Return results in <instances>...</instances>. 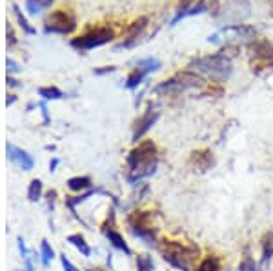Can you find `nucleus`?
I'll return each mask as SVG.
<instances>
[{
    "mask_svg": "<svg viewBox=\"0 0 273 271\" xmlns=\"http://www.w3.org/2000/svg\"><path fill=\"white\" fill-rule=\"evenodd\" d=\"M126 164H128V180L131 184H137L139 180L151 177L159 166L157 146L153 144V140L140 142L135 149H131Z\"/></svg>",
    "mask_w": 273,
    "mask_h": 271,
    "instance_id": "1",
    "label": "nucleus"
},
{
    "mask_svg": "<svg viewBox=\"0 0 273 271\" xmlns=\"http://www.w3.org/2000/svg\"><path fill=\"white\" fill-rule=\"evenodd\" d=\"M159 251H161L166 262L179 271H193V266L197 264L199 257H201V249L193 242H182V240L171 239L161 240Z\"/></svg>",
    "mask_w": 273,
    "mask_h": 271,
    "instance_id": "2",
    "label": "nucleus"
},
{
    "mask_svg": "<svg viewBox=\"0 0 273 271\" xmlns=\"http://www.w3.org/2000/svg\"><path fill=\"white\" fill-rule=\"evenodd\" d=\"M188 69L202 73V75L210 76L215 82H226L233 73L231 60H229V57H226V53H215L193 58L191 62L188 64Z\"/></svg>",
    "mask_w": 273,
    "mask_h": 271,
    "instance_id": "3",
    "label": "nucleus"
},
{
    "mask_svg": "<svg viewBox=\"0 0 273 271\" xmlns=\"http://www.w3.org/2000/svg\"><path fill=\"white\" fill-rule=\"evenodd\" d=\"M204 86V80L201 75H197L195 71H189V69H184V71L177 73L171 79L162 80L161 84L155 86V93L157 95H179L188 91V89H199Z\"/></svg>",
    "mask_w": 273,
    "mask_h": 271,
    "instance_id": "4",
    "label": "nucleus"
},
{
    "mask_svg": "<svg viewBox=\"0 0 273 271\" xmlns=\"http://www.w3.org/2000/svg\"><path fill=\"white\" fill-rule=\"evenodd\" d=\"M130 229L133 237L142 240L144 244H148L149 248H159L157 240V227L153 224V213L151 211H135L128 218Z\"/></svg>",
    "mask_w": 273,
    "mask_h": 271,
    "instance_id": "5",
    "label": "nucleus"
},
{
    "mask_svg": "<svg viewBox=\"0 0 273 271\" xmlns=\"http://www.w3.org/2000/svg\"><path fill=\"white\" fill-rule=\"evenodd\" d=\"M115 38V31L109 29V27H93L90 31L82 33L81 36L71 40V46L79 51H90V49L100 48L104 44H109L111 40Z\"/></svg>",
    "mask_w": 273,
    "mask_h": 271,
    "instance_id": "6",
    "label": "nucleus"
},
{
    "mask_svg": "<svg viewBox=\"0 0 273 271\" xmlns=\"http://www.w3.org/2000/svg\"><path fill=\"white\" fill-rule=\"evenodd\" d=\"M76 20L75 15L69 9H57L50 17L46 18L44 29L46 33H53V35H69L75 31Z\"/></svg>",
    "mask_w": 273,
    "mask_h": 271,
    "instance_id": "7",
    "label": "nucleus"
},
{
    "mask_svg": "<svg viewBox=\"0 0 273 271\" xmlns=\"http://www.w3.org/2000/svg\"><path fill=\"white\" fill-rule=\"evenodd\" d=\"M250 53L253 71H259V67H268L269 62L273 64V46L268 40H253V44L250 46Z\"/></svg>",
    "mask_w": 273,
    "mask_h": 271,
    "instance_id": "8",
    "label": "nucleus"
},
{
    "mask_svg": "<svg viewBox=\"0 0 273 271\" xmlns=\"http://www.w3.org/2000/svg\"><path fill=\"white\" fill-rule=\"evenodd\" d=\"M159 120V111L157 107L149 106L146 111H144V115L140 117L137 122H135V131H133V142H139L140 138L144 137V135L148 133L149 129L155 126V122Z\"/></svg>",
    "mask_w": 273,
    "mask_h": 271,
    "instance_id": "9",
    "label": "nucleus"
},
{
    "mask_svg": "<svg viewBox=\"0 0 273 271\" xmlns=\"http://www.w3.org/2000/svg\"><path fill=\"white\" fill-rule=\"evenodd\" d=\"M6 153H8V159L13 164H17L20 169H24V171H31L35 168V159L26 149H20V147L13 146V144H8L6 146Z\"/></svg>",
    "mask_w": 273,
    "mask_h": 271,
    "instance_id": "10",
    "label": "nucleus"
},
{
    "mask_svg": "<svg viewBox=\"0 0 273 271\" xmlns=\"http://www.w3.org/2000/svg\"><path fill=\"white\" fill-rule=\"evenodd\" d=\"M189 166L199 173H206L215 166V157L210 149H197L189 157Z\"/></svg>",
    "mask_w": 273,
    "mask_h": 271,
    "instance_id": "11",
    "label": "nucleus"
},
{
    "mask_svg": "<svg viewBox=\"0 0 273 271\" xmlns=\"http://www.w3.org/2000/svg\"><path fill=\"white\" fill-rule=\"evenodd\" d=\"M219 36H233V38H251L255 36V29L246 24H231V26L222 27L219 33L213 35V38H219Z\"/></svg>",
    "mask_w": 273,
    "mask_h": 271,
    "instance_id": "12",
    "label": "nucleus"
},
{
    "mask_svg": "<svg viewBox=\"0 0 273 271\" xmlns=\"http://www.w3.org/2000/svg\"><path fill=\"white\" fill-rule=\"evenodd\" d=\"M146 26H148V18L146 17L137 18V20L128 27V36H126L124 42L119 44V48H131V46L137 44V42H139V36L142 35V31L146 29Z\"/></svg>",
    "mask_w": 273,
    "mask_h": 271,
    "instance_id": "13",
    "label": "nucleus"
},
{
    "mask_svg": "<svg viewBox=\"0 0 273 271\" xmlns=\"http://www.w3.org/2000/svg\"><path fill=\"white\" fill-rule=\"evenodd\" d=\"M273 260V231H266L260 239V266H268Z\"/></svg>",
    "mask_w": 273,
    "mask_h": 271,
    "instance_id": "14",
    "label": "nucleus"
},
{
    "mask_svg": "<svg viewBox=\"0 0 273 271\" xmlns=\"http://www.w3.org/2000/svg\"><path fill=\"white\" fill-rule=\"evenodd\" d=\"M104 235H106V239L111 242L113 248H116L119 251H122V253H126V255H131V249H130V246H128V242H126L124 237L116 231L115 227H113V229H106Z\"/></svg>",
    "mask_w": 273,
    "mask_h": 271,
    "instance_id": "15",
    "label": "nucleus"
},
{
    "mask_svg": "<svg viewBox=\"0 0 273 271\" xmlns=\"http://www.w3.org/2000/svg\"><path fill=\"white\" fill-rule=\"evenodd\" d=\"M193 271H224L222 269V258L219 255H208L199 262V266Z\"/></svg>",
    "mask_w": 273,
    "mask_h": 271,
    "instance_id": "16",
    "label": "nucleus"
},
{
    "mask_svg": "<svg viewBox=\"0 0 273 271\" xmlns=\"http://www.w3.org/2000/svg\"><path fill=\"white\" fill-rule=\"evenodd\" d=\"M67 242L73 246V248L82 255V257H90L91 255V248L90 244L86 242V239L81 235V233H73V235H67Z\"/></svg>",
    "mask_w": 273,
    "mask_h": 271,
    "instance_id": "17",
    "label": "nucleus"
},
{
    "mask_svg": "<svg viewBox=\"0 0 273 271\" xmlns=\"http://www.w3.org/2000/svg\"><path fill=\"white\" fill-rule=\"evenodd\" d=\"M67 187L71 191H86L91 189V178L90 177H73L67 180Z\"/></svg>",
    "mask_w": 273,
    "mask_h": 271,
    "instance_id": "18",
    "label": "nucleus"
},
{
    "mask_svg": "<svg viewBox=\"0 0 273 271\" xmlns=\"http://www.w3.org/2000/svg\"><path fill=\"white\" fill-rule=\"evenodd\" d=\"M137 67H139L140 71L144 73V75H151V73L159 71L161 69V60H157V58H144V60H140L139 64H137Z\"/></svg>",
    "mask_w": 273,
    "mask_h": 271,
    "instance_id": "19",
    "label": "nucleus"
},
{
    "mask_svg": "<svg viewBox=\"0 0 273 271\" xmlns=\"http://www.w3.org/2000/svg\"><path fill=\"white\" fill-rule=\"evenodd\" d=\"M55 258V251L51 248V244L48 240H42L41 242V262L44 267H50V264L53 262Z\"/></svg>",
    "mask_w": 273,
    "mask_h": 271,
    "instance_id": "20",
    "label": "nucleus"
},
{
    "mask_svg": "<svg viewBox=\"0 0 273 271\" xmlns=\"http://www.w3.org/2000/svg\"><path fill=\"white\" fill-rule=\"evenodd\" d=\"M51 4H53V0H27L26 9L29 15H38L41 11L50 8Z\"/></svg>",
    "mask_w": 273,
    "mask_h": 271,
    "instance_id": "21",
    "label": "nucleus"
},
{
    "mask_svg": "<svg viewBox=\"0 0 273 271\" xmlns=\"http://www.w3.org/2000/svg\"><path fill=\"white\" fill-rule=\"evenodd\" d=\"M148 75H144L142 71H140L139 67H135L133 71L128 75V79H126V82H124V86L128 89H135V88H139L140 84H142V80L146 79Z\"/></svg>",
    "mask_w": 273,
    "mask_h": 271,
    "instance_id": "22",
    "label": "nucleus"
},
{
    "mask_svg": "<svg viewBox=\"0 0 273 271\" xmlns=\"http://www.w3.org/2000/svg\"><path fill=\"white\" fill-rule=\"evenodd\" d=\"M38 95H41L44 100H58V98L64 97L62 91H60L58 88H55V86H50V88H41L38 89Z\"/></svg>",
    "mask_w": 273,
    "mask_h": 271,
    "instance_id": "23",
    "label": "nucleus"
},
{
    "mask_svg": "<svg viewBox=\"0 0 273 271\" xmlns=\"http://www.w3.org/2000/svg\"><path fill=\"white\" fill-rule=\"evenodd\" d=\"M41 197H42V180L35 178V180H31V184H29V189H27V199L31 200V202H36Z\"/></svg>",
    "mask_w": 273,
    "mask_h": 271,
    "instance_id": "24",
    "label": "nucleus"
},
{
    "mask_svg": "<svg viewBox=\"0 0 273 271\" xmlns=\"http://www.w3.org/2000/svg\"><path fill=\"white\" fill-rule=\"evenodd\" d=\"M155 269V264H153V258L148 253H142L137 257V271H153Z\"/></svg>",
    "mask_w": 273,
    "mask_h": 271,
    "instance_id": "25",
    "label": "nucleus"
},
{
    "mask_svg": "<svg viewBox=\"0 0 273 271\" xmlns=\"http://www.w3.org/2000/svg\"><path fill=\"white\" fill-rule=\"evenodd\" d=\"M13 11H15V17H17L18 24H20V27H22L24 31H26L27 35H35V29H33V27L29 26V22H27L26 17H24V15L20 13V8H18L17 4H13Z\"/></svg>",
    "mask_w": 273,
    "mask_h": 271,
    "instance_id": "26",
    "label": "nucleus"
},
{
    "mask_svg": "<svg viewBox=\"0 0 273 271\" xmlns=\"http://www.w3.org/2000/svg\"><path fill=\"white\" fill-rule=\"evenodd\" d=\"M257 262H255V258L251 257L250 253H246L244 257H242L241 264H239L237 271H257Z\"/></svg>",
    "mask_w": 273,
    "mask_h": 271,
    "instance_id": "27",
    "label": "nucleus"
},
{
    "mask_svg": "<svg viewBox=\"0 0 273 271\" xmlns=\"http://www.w3.org/2000/svg\"><path fill=\"white\" fill-rule=\"evenodd\" d=\"M60 264H62L64 271H79L75 266H73L71 260H69V258L66 257V253H60Z\"/></svg>",
    "mask_w": 273,
    "mask_h": 271,
    "instance_id": "28",
    "label": "nucleus"
},
{
    "mask_svg": "<svg viewBox=\"0 0 273 271\" xmlns=\"http://www.w3.org/2000/svg\"><path fill=\"white\" fill-rule=\"evenodd\" d=\"M6 66H8V73H9V75H15V73L20 71V66L15 62L13 58H8V60H6Z\"/></svg>",
    "mask_w": 273,
    "mask_h": 271,
    "instance_id": "29",
    "label": "nucleus"
},
{
    "mask_svg": "<svg viewBox=\"0 0 273 271\" xmlns=\"http://www.w3.org/2000/svg\"><path fill=\"white\" fill-rule=\"evenodd\" d=\"M116 67L109 66V67H104V69H95V75H104V73H113Z\"/></svg>",
    "mask_w": 273,
    "mask_h": 271,
    "instance_id": "30",
    "label": "nucleus"
},
{
    "mask_svg": "<svg viewBox=\"0 0 273 271\" xmlns=\"http://www.w3.org/2000/svg\"><path fill=\"white\" fill-rule=\"evenodd\" d=\"M8 36H9V38H8V44L13 46L15 40H17V38H15V33H13V29H11V26H8Z\"/></svg>",
    "mask_w": 273,
    "mask_h": 271,
    "instance_id": "31",
    "label": "nucleus"
},
{
    "mask_svg": "<svg viewBox=\"0 0 273 271\" xmlns=\"http://www.w3.org/2000/svg\"><path fill=\"white\" fill-rule=\"evenodd\" d=\"M58 164H60V160H58V159L51 160V162H50V171H51V173H53V171H57V166Z\"/></svg>",
    "mask_w": 273,
    "mask_h": 271,
    "instance_id": "32",
    "label": "nucleus"
},
{
    "mask_svg": "<svg viewBox=\"0 0 273 271\" xmlns=\"http://www.w3.org/2000/svg\"><path fill=\"white\" fill-rule=\"evenodd\" d=\"M8 84L9 86H18V82L15 79H11V76H8Z\"/></svg>",
    "mask_w": 273,
    "mask_h": 271,
    "instance_id": "33",
    "label": "nucleus"
}]
</instances>
